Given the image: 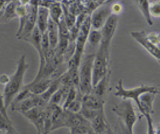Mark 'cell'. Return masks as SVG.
I'll list each match as a JSON object with an SVG mask.
<instances>
[{"instance_id":"obj_1","label":"cell","mask_w":160,"mask_h":134,"mask_svg":"<svg viewBox=\"0 0 160 134\" xmlns=\"http://www.w3.org/2000/svg\"><path fill=\"white\" fill-rule=\"evenodd\" d=\"M28 67L29 64L27 62L26 55H22L17 61L15 72L10 76L8 84L4 88L3 95L7 109L11 106L14 99L23 89L25 75Z\"/></svg>"},{"instance_id":"obj_2","label":"cell","mask_w":160,"mask_h":134,"mask_svg":"<svg viewBox=\"0 0 160 134\" xmlns=\"http://www.w3.org/2000/svg\"><path fill=\"white\" fill-rule=\"evenodd\" d=\"M96 52L84 54L78 68V90L82 96L92 93L93 62Z\"/></svg>"},{"instance_id":"obj_3","label":"cell","mask_w":160,"mask_h":134,"mask_svg":"<svg viewBox=\"0 0 160 134\" xmlns=\"http://www.w3.org/2000/svg\"><path fill=\"white\" fill-rule=\"evenodd\" d=\"M112 110L121 120L124 128L130 134H134V128L139 117L132 101L122 100V101L115 105Z\"/></svg>"},{"instance_id":"obj_4","label":"cell","mask_w":160,"mask_h":134,"mask_svg":"<svg viewBox=\"0 0 160 134\" xmlns=\"http://www.w3.org/2000/svg\"><path fill=\"white\" fill-rule=\"evenodd\" d=\"M146 93L157 95L159 93V89L156 86L148 85H141L132 88H126L123 85L122 80H120L116 85L114 95L122 100L133 101L138 108L140 96Z\"/></svg>"},{"instance_id":"obj_5","label":"cell","mask_w":160,"mask_h":134,"mask_svg":"<svg viewBox=\"0 0 160 134\" xmlns=\"http://www.w3.org/2000/svg\"><path fill=\"white\" fill-rule=\"evenodd\" d=\"M109 75V49L99 46L93 62L92 86Z\"/></svg>"},{"instance_id":"obj_6","label":"cell","mask_w":160,"mask_h":134,"mask_svg":"<svg viewBox=\"0 0 160 134\" xmlns=\"http://www.w3.org/2000/svg\"><path fill=\"white\" fill-rule=\"evenodd\" d=\"M111 2H107L98 8L91 15V23L92 29L101 30L108 19L112 15L111 10Z\"/></svg>"},{"instance_id":"obj_7","label":"cell","mask_w":160,"mask_h":134,"mask_svg":"<svg viewBox=\"0 0 160 134\" xmlns=\"http://www.w3.org/2000/svg\"><path fill=\"white\" fill-rule=\"evenodd\" d=\"M42 34L40 33L38 28L36 27L33 30V32L30 34V35L25 40L28 42L35 48V49L37 50L38 53V57H39V68H38L37 76L34 80H37L40 78L46 65V60L44 57L43 50H42Z\"/></svg>"},{"instance_id":"obj_8","label":"cell","mask_w":160,"mask_h":134,"mask_svg":"<svg viewBox=\"0 0 160 134\" xmlns=\"http://www.w3.org/2000/svg\"><path fill=\"white\" fill-rule=\"evenodd\" d=\"M38 8V2H28V14L23 31L18 39L25 40L37 27V18Z\"/></svg>"},{"instance_id":"obj_9","label":"cell","mask_w":160,"mask_h":134,"mask_svg":"<svg viewBox=\"0 0 160 134\" xmlns=\"http://www.w3.org/2000/svg\"><path fill=\"white\" fill-rule=\"evenodd\" d=\"M143 30H136L131 32V37L142 47L152 57L160 62V47L150 42Z\"/></svg>"},{"instance_id":"obj_10","label":"cell","mask_w":160,"mask_h":134,"mask_svg":"<svg viewBox=\"0 0 160 134\" xmlns=\"http://www.w3.org/2000/svg\"><path fill=\"white\" fill-rule=\"evenodd\" d=\"M118 24V17L112 15L101 30L102 34V40L100 44L101 46L110 49L112 40L116 32Z\"/></svg>"},{"instance_id":"obj_11","label":"cell","mask_w":160,"mask_h":134,"mask_svg":"<svg viewBox=\"0 0 160 134\" xmlns=\"http://www.w3.org/2000/svg\"><path fill=\"white\" fill-rule=\"evenodd\" d=\"M22 115L35 126L38 134H43L45 107H36Z\"/></svg>"},{"instance_id":"obj_12","label":"cell","mask_w":160,"mask_h":134,"mask_svg":"<svg viewBox=\"0 0 160 134\" xmlns=\"http://www.w3.org/2000/svg\"><path fill=\"white\" fill-rule=\"evenodd\" d=\"M156 95L152 93H146L139 98L138 110L144 116L147 115H152L154 113V102Z\"/></svg>"},{"instance_id":"obj_13","label":"cell","mask_w":160,"mask_h":134,"mask_svg":"<svg viewBox=\"0 0 160 134\" xmlns=\"http://www.w3.org/2000/svg\"><path fill=\"white\" fill-rule=\"evenodd\" d=\"M53 81L50 78H43L37 81H33L25 86L32 95L41 96L47 91Z\"/></svg>"},{"instance_id":"obj_14","label":"cell","mask_w":160,"mask_h":134,"mask_svg":"<svg viewBox=\"0 0 160 134\" xmlns=\"http://www.w3.org/2000/svg\"><path fill=\"white\" fill-rule=\"evenodd\" d=\"M82 106L96 110H101L104 108L105 101L103 98H100L92 92L82 96Z\"/></svg>"},{"instance_id":"obj_15","label":"cell","mask_w":160,"mask_h":134,"mask_svg":"<svg viewBox=\"0 0 160 134\" xmlns=\"http://www.w3.org/2000/svg\"><path fill=\"white\" fill-rule=\"evenodd\" d=\"M91 128L98 134H105L109 125L106 120L105 110H102L90 123Z\"/></svg>"},{"instance_id":"obj_16","label":"cell","mask_w":160,"mask_h":134,"mask_svg":"<svg viewBox=\"0 0 160 134\" xmlns=\"http://www.w3.org/2000/svg\"><path fill=\"white\" fill-rule=\"evenodd\" d=\"M50 18L48 9L38 6L37 18V27L42 34L47 32Z\"/></svg>"},{"instance_id":"obj_17","label":"cell","mask_w":160,"mask_h":134,"mask_svg":"<svg viewBox=\"0 0 160 134\" xmlns=\"http://www.w3.org/2000/svg\"><path fill=\"white\" fill-rule=\"evenodd\" d=\"M47 34L48 38L50 48L52 50L57 49L59 42L58 25L50 18L47 27Z\"/></svg>"},{"instance_id":"obj_18","label":"cell","mask_w":160,"mask_h":134,"mask_svg":"<svg viewBox=\"0 0 160 134\" xmlns=\"http://www.w3.org/2000/svg\"><path fill=\"white\" fill-rule=\"evenodd\" d=\"M48 10L50 19L58 25L63 17V9L62 2H52Z\"/></svg>"},{"instance_id":"obj_19","label":"cell","mask_w":160,"mask_h":134,"mask_svg":"<svg viewBox=\"0 0 160 134\" xmlns=\"http://www.w3.org/2000/svg\"><path fill=\"white\" fill-rule=\"evenodd\" d=\"M17 3L18 2H7V3L4 7L3 14L0 17V23H7L17 18L16 13Z\"/></svg>"},{"instance_id":"obj_20","label":"cell","mask_w":160,"mask_h":134,"mask_svg":"<svg viewBox=\"0 0 160 134\" xmlns=\"http://www.w3.org/2000/svg\"><path fill=\"white\" fill-rule=\"evenodd\" d=\"M135 3L148 25L152 26L154 24V22L150 12V2L148 1H136Z\"/></svg>"},{"instance_id":"obj_21","label":"cell","mask_w":160,"mask_h":134,"mask_svg":"<svg viewBox=\"0 0 160 134\" xmlns=\"http://www.w3.org/2000/svg\"><path fill=\"white\" fill-rule=\"evenodd\" d=\"M102 40V34L101 30L91 29L88 39V43L89 49L93 50H98Z\"/></svg>"},{"instance_id":"obj_22","label":"cell","mask_w":160,"mask_h":134,"mask_svg":"<svg viewBox=\"0 0 160 134\" xmlns=\"http://www.w3.org/2000/svg\"><path fill=\"white\" fill-rule=\"evenodd\" d=\"M109 75L106 77L104 78L101 81L99 82V83L97 85H96L93 88L92 92L96 96L103 98L107 90L108 82H109Z\"/></svg>"},{"instance_id":"obj_23","label":"cell","mask_w":160,"mask_h":134,"mask_svg":"<svg viewBox=\"0 0 160 134\" xmlns=\"http://www.w3.org/2000/svg\"><path fill=\"white\" fill-rule=\"evenodd\" d=\"M82 96L80 94L78 98L75 100L73 102H72L65 109L69 112L73 113H79L81 112L82 108Z\"/></svg>"},{"instance_id":"obj_24","label":"cell","mask_w":160,"mask_h":134,"mask_svg":"<svg viewBox=\"0 0 160 134\" xmlns=\"http://www.w3.org/2000/svg\"><path fill=\"white\" fill-rule=\"evenodd\" d=\"M14 127L12 125L11 120L7 118L3 115L0 113V130L5 132Z\"/></svg>"},{"instance_id":"obj_25","label":"cell","mask_w":160,"mask_h":134,"mask_svg":"<svg viewBox=\"0 0 160 134\" xmlns=\"http://www.w3.org/2000/svg\"><path fill=\"white\" fill-rule=\"evenodd\" d=\"M146 120L147 124V132L146 134H156L155 126L154 125L153 119L152 115H147L144 116Z\"/></svg>"},{"instance_id":"obj_26","label":"cell","mask_w":160,"mask_h":134,"mask_svg":"<svg viewBox=\"0 0 160 134\" xmlns=\"http://www.w3.org/2000/svg\"><path fill=\"white\" fill-rule=\"evenodd\" d=\"M150 12L152 17H160V2H150Z\"/></svg>"},{"instance_id":"obj_27","label":"cell","mask_w":160,"mask_h":134,"mask_svg":"<svg viewBox=\"0 0 160 134\" xmlns=\"http://www.w3.org/2000/svg\"><path fill=\"white\" fill-rule=\"evenodd\" d=\"M111 10L112 15L118 17L122 11H123V7L122 5L119 2H111Z\"/></svg>"},{"instance_id":"obj_28","label":"cell","mask_w":160,"mask_h":134,"mask_svg":"<svg viewBox=\"0 0 160 134\" xmlns=\"http://www.w3.org/2000/svg\"><path fill=\"white\" fill-rule=\"evenodd\" d=\"M146 35L150 42L160 47V33L151 32L149 34H146Z\"/></svg>"},{"instance_id":"obj_29","label":"cell","mask_w":160,"mask_h":134,"mask_svg":"<svg viewBox=\"0 0 160 134\" xmlns=\"http://www.w3.org/2000/svg\"><path fill=\"white\" fill-rule=\"evenodd\" d=\"M7 110L8 109L6 108V106H5L3 95L1 92V91H0V113H1L2 115H3L7 118L10 120V118L8 114Z\"/></svg>"},{"instance_id":"obj_30","label":"cell","mask_w":160,"mask_h":134,"mask_svg":"<svg viewBox=\"0 0 160 134\" xmlns=\"http://www.w3.org/2000/svg\"><path fill=\"white\" fill-rule=\"evenodd\" d=\"M10 80V76L7 75V74H2L0 75V85L7 86Z\"/></svg>"},{"instance_id":"obj_31","label":"cell","mask_w":160,"mask_h":134,"mask_svg":"<svg viewBox=\"0 0 160 134\" xmlns=\"http://www.w3.org/2000/svg\"><path fill=\"white\" fill-rule=\"evenodd\" d=\"M3 134H18V133L17 132L16 129L14 127H13L12 128L10 129L9 130L4 132Z\"/></svg>"},{"instance_id":"obj_32","label":"cell","mask_w":160,"mask_h":134,"mask_svg":"<svg viewBox=\"0 0 160 134\" xmlns=\"http://www.w3.org/2000/svg\"><path fill=\"white\" fill-rule=\"evenodd\" d=\"M7 3V2H2L0 1V13L2 12V11L3 10L5 6Z\"/></svg>"},{"instance_id":"obj_33","label":"cell","mask_w":160,"mask_h":134,"mask_svg":"<svg viewBox=\"0 0 160 134\" xmlns=\"http://www.w3.org/2000/svg\"><path fill=\"white\" fill-rule=\"evenodd\" d=\"M156 129V134H160V122L157 124V125L155 126Z\"/></svg>"},{"instance_id":"obj_34","label":"cell","mask_w":160,"mask_h":134,"mask_svg":"<svg viewBox=\"0 0 160 134\" xmlns=\"http://www.w3.org/2000/svg\"><path fill=\"white\" fill-rule=\"evenodd\" d=\"M121 134H130L124 128V126H121Z\"/></svg>"},{"instance_id":"obj_35","label":"cell","mask_w":160,"mask_h":134,"mask_svg":"<svg viewBox=\"0 0 160 134\" xmlns=\"http://www.w3.org/2000/svg\"><path fill=\"white\" fill-rule=\"evenodd\" d=\"M105 134H114V131H112V130L111 129V128L110 127V126H109V128H108V129L107 130V131H106V132L105 133Z\"/></svg>"},{"instance_id":"obj_36","label":"cell","mask_w":160,"mask_h":134,"mask_svg":"<svg viewBox=\"0 0 160 134\" xmlns=\"http://www.w3.org/2000/svg\"><path fill=\"white\" fill-rule=\"evenodd\" d=\"M3 131H2L1 130H0V134H3Z\"/></svg>"}]
</instances>
